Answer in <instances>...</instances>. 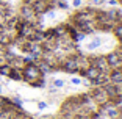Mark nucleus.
<instances>
[{"mask_svg":"<svg viewBox=\"0 0 122 119\" xmlns=\"http://www.w3.org/2000/svg\"><path fill=\"white\" fill-rule=\"evenodd\" d=\"M22 80H25L30 85H33L36 82L44 80V77H42V72L39 71V67H38V64L28 63V64H25L22 67Z\"/></svg>","mask_w":122,"mask_h":119,"instance_id":"f257e3e1","label":"nucleus"},{"mask_svg":"<svg viewBox=\"0 0 122 119\" xmlns=\"http://www.w3.org/2000/svg\"><path fill=\"white\" fill-rule=\"evenodd\" d=\"M102 42H103V39H102L100 36H94L92 39L88 42L86 49H88V50H97V49H100V47H102Z\"/></svg>","mask_w":122,"mask_h":119,"instance_id":"f03ea898","label":"nucleus"},{"mask_svg":"<svg viewBox=\"0 0 122 119\" xmlns=\"http://www.w3.org/2000/svg\"><path fill=\"white\" fill-rule=\"evenodd\" d=\"M107 63H108V66L111 67V66H119L121 64V58H119V55L117 53H114V52H111L110 55H107Z\"/></svg>","mask_w":122,"mask_h":119,"instance_id":"7ed1b4c3","label":"nucleus"},{"mask_svg":"<svg viewBox=\"0 0 122 119\" xmlns=\"http://www.w3.org/2000/svg\"><path fill=\"white\" fill-rule=\"evenodd\" d=\"M110 82H113L114 85L122 83V69H114V71L110 74Z\"/></svg>","mask_w":122,"mask_h":119,"instance_id":"20e7f679","label":"nucleus"},{"mask_svg":"<svg viewBox=\"0 0 122 119\" xmlns=\"http://www.w3.org/2000/svg\"><path fill=\"white\" fill-rule=\"evenodd\" d=\"M11 66L10 64H0V75H3V77H10L11 74Z\"/></svg>","mask_w":122,"mask_h":119,"instance_id":"39448f33","label":"nucleus"},{"mask_svg":"<svg viewBox=\"0 0 122 119\" xmlns=\"http://www.w3.org/2000/svg\"><path fill=\"white\" fill-rule=\"evenodd\" d=\"M66 83H64V80H61V78H55L53 82H52V88H63Z\"/></svg>","mask_w":122,"mask_h":119,"instance_id":"423d86ee","label":"nucleus"},{"mask_svg":"<svg viewBox=\"0 0 122 119\" xmlns=\"http://www.w3.org/2000/svg\"><path fill=\"white\" fill-rule=\"evenodd\" d=\"M71 83L77 86V85H81L83 82H81V78H77V77H72V78H71Z\"/></svg>","mask_w":122,"mask_h":119,"instance_id":"0eeeda50","label":"nucleus"},{"mask_svg":"<svg viewBox=\"0 0 122 119\" xmlns=\"http://www.w3.org/2000/svg\"><path fill=\"white\" fill-rule=\"evenodd\" d=\"M47 107H49V105H47V102H38V110H41V111H42V110H46Z\"/></svg>","mask_w":122,"mask_h":119,"instance_id":"6e6552de","label":"nucleus"},{"mask_svg":"<svg viewBox=\"0 0 122 119\" xmlns=\"http://www.w3.org/2000/svg\"><path fill=\"white\" fill-rule=\"evenodd\" d=\"M116 114H117L116 110H110V111H108V116H110V118H116Z\"/></svg>","mask_w":122,"mask_h":119,"instance_id":"1a4fd4ad","label":"nucleus"},{"mask_svg":"<svg viewBox=\"0 0 122 119\" xmlns=\"http://www.w3.org/2000/svg\"><path fill=\"white\" fill-rule=\"evenodd\" d=\"M80 3H81V0H74V6H78Z\"/></svg>","mask_w":122,"mask_h":119,"instance_id":"9d476101","label":"nucleus"},{"mask_svg":"<svg viewBox=\"0 0 122 119\" xmlns=\"http://www.w3.org/2000/svg\"><path fill=\"white\" fill-rule=\"evenodd\" d=\"M2 94H3V86L0 85V96H2Z\"/></svg>","mask_w":122,"mask_h":119,"instance_id":"9b49d317","label":"nucleus"}]
</instances>
